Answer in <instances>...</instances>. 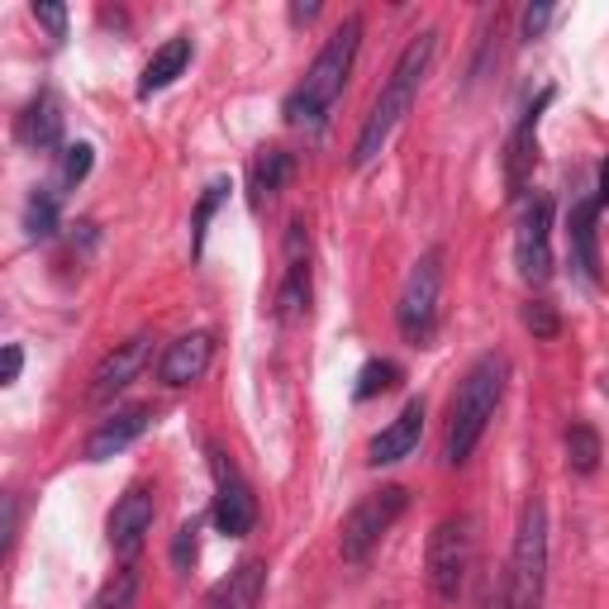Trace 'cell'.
<instances>
[{"label":"cell","mask_w":609,"mask_h":609,"mask_svg":"<svg viewBox=\"0 0 609 609\" xmlns=\"http://www.w3.org/2000/svg\"><path fill=\"white\" fill-rule=\"evenodd\" d=\"M434 53H438V34H434V29H424V34H414V38H410V48L400 53L395 72H391V82L381 86L377 106H372L367 124H362V134H357L353 167H372V162L381 158V148L391 144V134L400 129V120L410 114L414 96H419V86H424V76H429Z\"/></svg>","instance_id":"cell-1"},{"label":"cell","mask_w":609,"mask_h":609,"mask_svg":"<svg viewBox=\"0 0 609 609\" xmlns=\"http://www.w3.org/2000/svg\"><path fill=\"white\" fill-rule=\"evenodd\" d=\"M357 44H362V20H343L339 29L329 34V44L319 48V58L309 62L305 82L295 86V96L287 100V124L295 129H319L329 106L343 96V82L357 62Z\"/></svg>","instance_id":"cell-2"},{"label":"cell","mask_w":609,"mask_h":609,"mask_svg":"<svg viewBox=\"0 0 609 609\" xmlns=\"http://www.w3.org/2000/svg\"><path fill=\"white\" fill-rule=\"evenodd\" d=\"M504 377H510V362L500 353H486L472 362V372L462 377L458 395H452V419H448V462L462 466L482 443L486 424L496 419L500 395H504Z\"/></svg>","instance_id":"cell-3"},{"label":"cell","mask_w":609,"mask_h":609,"mask_svg":"<svg viewBox=\"0 0 609 609\" xmlns=\"http://www.w3.org/2000/svg\"><path fill=\"white\" fill-rule=\"evenodd\" d=\"M548 586V504L534 496L520 514V538H514L510 562V609H543Z\"/></svg>","instance_id":"cell-4"},{"label":"cell","mask_w":609,"mask_h":609,"mask_svg":"<svg viewBox=\"0 0 609 609\" xmlns=\"http://www.w3.org/2000/svg\"><path fill=\"white\" fill-rule=\"evenodd\" d=\"M405 486H386V490H372V496H362L353 504V514L343 520V538H339V548H343V562H367V552L377 548V543L391 534V524L405 514Z\"/></svg>","instance_id":"cell-5"},{"label":"cell","mask_w":609,"mask_h":609,"mask_svg":"<svg viewBox=\"0 0 609 609\" xmlns=\"http://www.w3.org/2000/svg\"><path fill=\"white\" fill-rule=\"evenodd\" d=\"M438 287H443V253L434 248L410 267L405 291H400V305H395V324H400V333H405V343H414V348L434 339Z\"/></svg>","instance_id":"cell-6"},{"label":"cell","mask_w":609,"mask_h":609,"mask_svg":"<svg viewBox=\"0 0 609 609\" xmlns=\"http://www.w3.org/2000/svg\"><path fill=\"white\" fill-rule=\"evenodd\" d=\"M466 572H472V524L462 514H448L429 534V586L443 605L462 600Z\"/></svg>","instance_id":"cell-7"},{"label":"cell","mask_w":609,"mask_h":609,"mask_svg":"<svg viewBox=\"0 0 609 609\" xmlns=\"http://www.w3.org/2000/svg\"><path fill=\"white\" fill-rule=\"evenodd\" d=\"M514 263L528 287H543L552 277V200L534 196L520 215V233H514Z\"/></svg>","instance_id":"cell-8"},{"label":"cell","mask_w":609,"mask_h":609,"mask_svg":"<svg viewBox=\"0 0 609 609\" xmlns=\"http://www.w3.org/2000/svg\"><path fill=\"white\" fill-rule=\"evenodd\" d=\"M148 357H153V333H134V339L114 343V353L100 362L96 377H90V405H106V400L120 395L124 386L148 367Z\"/></svg>","instance_id":"cell-9"},{"label":"cell","mask_w":609,"mask_h":609,"mask_svg":"<svg viewBox=\"0 0 609 609\" xmlns=\"http://www.w3.org/2000/svg\"><path fill=\"white\" fill-rule=\"evenodd\" d=\"M153 490L148 486H129L124 496H120V504L110 510V548L124 557H134L138 548H144V538H148V528H153Z\"/></svg>","instance_id":"cell-10"},{"label":"cell","mask_w":609,"mask_h":609,"mask_svg":"<svg viewBox=\"0 0 609 609\" xmlns=\"http://www.w3.org/2000/svg\"><path fill=\"white\" fill-rule=\"evenodd\" d=\"M215 476H219V496H215V524L224 538H243L253 534L257 524V504H253V490L233 476V466L224 462V452H215Z\"/></svg>","instance_id":"cell-11"},{"label":"cell","mask_w":609,"mask_h":609,"mask_svg":"<svg viewBox=\"0 0 609 609\" xmlns=\"http://www.w3.org/2000/svg\"><path fill=\"white\" fill-rule=\"evenodd\" d=\"M419 434H424V405H419V400H410V405L400 410L377 438H372L367 462L372 466H391L400 458H410V452L419 448Z\"/></svg>","instance_id":"cell-12"},{"label":"cell","mask_w":609,"mask_h":609,"mask_svg":"<svg viewBox=\"0 0 609 609\" xmlns=\"http://www.w3.org/2000/svg\"><path fill=\"white\" fill-rule=\"evenodd\" d=\"M548 100H552V90H543L538 106L524 110V120H520V129H514V138H510V158H504V186H510V196H524L528 176H534V162H538L534 129H538V114H543Z\"/></svg>","instance_id":"cell-13"},{"label":"cell","mask_w":609,"mask_h":609,"mask_svg":"<svg viewBox=\"0 0 609 609\" xmlns=\"http://www.w3.org/2000/svg\"><path fill=\"white\" fill-rule=\"evenodd\" d=\"M153 424V410L148 405H134V410H120L114 419H106L96 434H90V443H86V458L90 462H106L114 458V452H124L134 438H144V429Z\"/></svg>","instance_id":"cell-14"},{"label":"cell","mask_w":609,"mask_h":609,"mask_svg":"<svg viewBox=\"0 0 609 609\" xmlns=\"http://www.w3.org/2000/svg\"><path fill=\"white\" fill-rule=\"evenodd\" d=\"M210 353H215L210 333H186V339H176V343L162 353V367H158L162 381H167V386H191V381H200L205 367H210Z\"/></svg>","instance_id":"cell-15"},{"label":"cell","mask_w":609,"mask_h":609,"mask_svg":"<svg viewBox=\"0 0 609 609\" xmlns=\"http://www.w3.org/2000/svg\"><path fill=\"white\" fill-rule=\"evenodd\" d=\"M186 62H191V38H167V44L158 48V53L148 58L144 76H138V96H153V90L172 86L176 76L186 72Z\"/></svg>","instance_id":"cell-16"},{"label":"cell","mask_w":609,"mask_h":609,"mask_svg":"<svg viewBox=\"0 0 609 609\" xmlns=\"http://www.w3.org/2000/svg\"><path fill=\"white\" fill-rule=\"evenodd\" d=\"M263 586H267V567L263 562H243L224 586L215 590V605L210 609H257L263 600Z\"/></svg>","instance_id":"cell-17"},{"label":"cell","mask_w":609,"mask_h":609,"mask_svg":"<svg viewBox=\"0 0 609 609\" xmlns=\"http://www.w3.org/2000/svg\"><path fill=\"white\" fill-rule=\"evenodd\" d=\"M595 215H600V205H595V200H576V205H572V253H576V267L586 271V281H600V248H595Z\"/></svg>","instance_id":"cell-18"},{"label":"cell","mask_w":609,"mask_h":609,"mask_svg":"<svg viewBox=\"0 0 609 609\" xmlns=\"http://www.w3.org/2000/svg\"><path fill=\"white\" fill-rule=\"evenodd\" d=\"M20 138L29 148H53L58 138H62V110H58L53 96L29 100V110L20 114Z\"/></svg>","instance_id":"cell-19"},{"label":"cell","mask_w":609,"mask_h":609,"mask_svg":"<svg viewBox=\"0 0 609 609\" xmlns=\"http://www.w3.org/2000/svg\"><path fill=\"white\" fill-rule=\"evenodd\" d=\"M287 176H291V153L267 148L263 158L253 162V205H263V200L277 196V191L287 186Z\"/></svg>","instance_id":"cell-20"},{"label":"cell","mask_w":609,"mask_h":609,"mask_svg":"<svg viewBox=\"0 0 609 609\" xmlns=\"http://www.w3.org/2000/svg\"><path fill=\"white\" fill-rule=\"evenodd\" d=\"M567 462H572V472H595L600 466V434L590 429V424H572L567 429Z\"/></svg>","instance_id":"cell-21"},{"label":"cell","mask_w":609,"mask_h":609,"mask_svg":"<svg viewBox=\"0 0 609 609\" xmlns=\"http://www.w3.org/2000/svg\"><path fill=\"white\" fill-rule=\"evenodd\" d=\"M134 600H138V572L134 567H120L106 586H100V595H96V609H134Z\"/></svg>","instance_id":"cell-22"},{"label":"cell","mask_w":609,"mask_h":609,"mask_svg":"<svg viewBox=\"0 0 609 609\" xmlns=\"http://www.w3.org/2000/svg\"><path fill=\"white\" fill-rule=\"evenodd\" d=\"M281 319H295V315H305V305H309V267L305 263H291L287 267V287H281Z\"/></svg>","instance_id":"cell-23"},{"label":"cell","mask_w":609,"mask_h":609,"mask_svg":"<svg viewBox=\"0 0 609 609\" xmlns=\"http://www.w3.org/2000/svg\"><path fill=\"white\" fill-rule=\"evenodd\" d=\"M24 229H29V239H53L58 200L48 196V191H34V196H29V205H24Z\"/></svg>","instance_id":"cell-24"},{"label":"cell","mask_w":609,"mask_h":609,"mask_svg":"<svg viewBox=\"0 0 609 609\" xmlns=\"http://www.w3.org/2000/svg\"><path fill=\"white\" fill-rule=\"evenodd\" d=\"M224 196H229V181H210V186H205V196H200V205H196V219H191V253H196V257L205 248V224L215 219V210L224 205Z\"/></svg>","instance_id":"cell-25"},{"label":"cell","mask_w":609,"mask_h":609,"mask_svg":"<svg viewBox=\"0 0 609 609\" xmlns=\"http://www.w3.org/2000/svg\"><path fill=\"white\" fill-rule=\"evenodd\" d=\"M395 381H400V372L391 367V362H367V367H362V377H357V400H372V395L391 391Z\"/></svg>","instance_id":"cell-26"},{"label":"cell","mask_w":609,"mask_h":609,"mask_svg":"<svg viewBox=\"0 0 609 609\" xmlns=\"http://www.w3.org/2000/svg\"><path fill=\"white\" fill-rule=\"evenodd\" d=\"M524 324H528L534 339H557V315H552L548 301H528L524 305Z\"/></svg>","instance_id":"cell-27"},{"label":"cell","mask_w":609,"mask_h":609,"mask_svg":"<svg viewBox=\"0 0 609 609\" xmlns=\"http://www.w3.org/2000/svg\"><path fill=\"white\" fill-rule=\"evenodd\" d=\"M86 172H90V144H72L62 153V181L76 186V181H86Z\"/></svg>","instance_id":"cell-28"},{"label":"cell","mask_w":609,"mask_h":609,"mask_svg":"<svg viewBox=\"0 0 609 609\" xmlns=\"http://www.w3.org/2000/svg\"><path fill=\"white\" fill-rule=\"evenodd\" d=\"M34 20L44 24L53 38H68V10L62 5H34Z\"/></svg>","instance_id":"cell-29"},{"label":"cell","mask_w":609,"mask_h":609,"mask_svg":"<svg viewBox=\"0 0 609 609\" xmlns=\"http://www.w3.org/2000/svg\"><path fill=\"white\" fill-rule=\"evenodd\" d=\"M196 534H200L196 524H181V534H176V567L196 562Z\"/></svg>","instance_id":"cell-30"},{"label":"cell","mask_w":609,"mask_h":609,"mask_svg":"<svg viewBox=\"0 0 609 609\" xmlns=\"http://www.w3.org/2000/svg\"><path fill=\"white\" fill-rule=\"evenodd\" d=\"M548 20H552V5H528L524 10V38H538L548 29Z\"/></svg>","instance_id":"cell-31"},{"label":"cell","mask_w":609,"mask_h":609,"mask_svg":"<svg viewBox=\"0 0 609 609\" xmlns=\"http://www.w3.org/2000/svg\"><path fill=\"white\" fill-rule=\"evenodd\" d=\"M20 367H24V353H20V343H5V357H0V381H15L20 377Z\"/></svg>","instance_id":"cell-32"},{"label":"cell","mask_w":609,"mask_h":609,"mask_svg":"<svg viewBox=\"0 0 609 609\" xmlns=\"http://www.w3.org/2000/svg\"><path fill=\"white\" fill-rule=\"evenodd\" d=\"M486 609H510V576L486 590Z\"/></svg>","instance_id":"cell-33"},{"label":"cell","mask_w":609,"mask_h":609,"mask_svg":"<svg viewBox=\"0 0 609 609\" xmlns=\"http://www.w3.org/2000/svg\"><path fill=\"white\" fill-rule=\"evenodd\" d=\"M595 205H609V158L600 162V186H595Z\"/></svg>","instance_id":"cell-34"},{"label":"cell","mask_w":609,"mask_h":609,"mask_svg":"<svg viewBox=\"0 0 609 609\" xmlns=\"http://www.w3.org/2000/svg\"><path fill=\"white\" fill-rule=\"evenodd\" d=\"M315 15H319V5H295V10H291L295 24H305V20H315Z\"/></svg>","instance_id":"cell-35"}]
</instances>
